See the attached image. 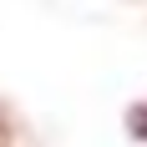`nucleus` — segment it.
I'll use <instances>...</instances> for the list:
<instances>
[{
	"instance_id": "obj_1",
	"label": "nucleus",
	"mask_w": 147,
	"mask_h": 147,
	"mask_svg": "<svg viewBox=\"0 0 147 147\" xmlns=\"http://www.w3.org/2000/svg\"><path fill=\"white\" fill-rule=\"evenodd\" d=\"M127 132H132L137 142H147V102H132V107H127Z\"/></svg>"
}]
</instances>
